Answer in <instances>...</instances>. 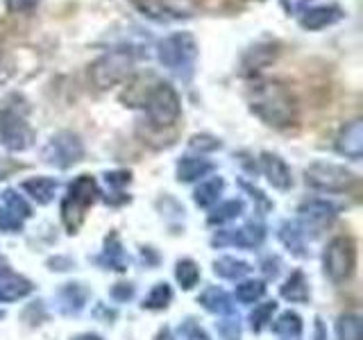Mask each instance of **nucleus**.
Segmentation results:
<instances>
[{"instance_id":"nucleus-5","label":"nucleus","mask_w":363,"mask_h":340,"mask_svg":"<svg viewBox=\"0 0 363 340\" xmlns=\"http://www.w3.org/2000/svg\"><path fill=\"white\" fill-rule=\"evenodd\" d=\"M98 184L91 175H79L71 186L62 202V220L68 232H77L84 222V215L91 204L96 202Z\"/></svg>"},{"instance_id":"nucleus-28","label":"nucleus","mask_w":363,"mask_h":340,"mask_svg":"<svg viewBox=\"0 0 363 340\" xmlns=\"http://www.w3.org/2000/svg\"><path fill=\"white\" fill-rule=\"evenodd\" d=\"M3 202H5V211L14 215L16 220H21V218H30V215H32L30 204H28L26 200H23L16 191L7 188V191L3 193Z\"/></svg>"},{"instance_id":"nucleus-25","label":"nucleus","mask_w":363,"mask_h":340,"mask_svg":"<svg viewBox=\"0 0 363 340\" xmlns=\"http://www.w3.org/2000/svg\"><path fill=\"white\" fill-rule=\"evenodd\" d=\"M62 302H64L66 313L82 311L84 302H86V290L82 288V283H68V286L62 290Z\"/></svg>"},{"instance_id":"nucleus-39","label":"nucleus","mask_w":363,"mask_h":340,"mask_svg":"<svg viewBox=\"0 0 363 340\" xmlns=\"http://www.w3.org/2000/svg\"><path fill=\"white\" fill-rule=\"evenodd\" d=\"M105 179H107L109 186H125V184H130L132 177H130L128 170H113V173L105 175Z\"/></svg>"},{"instance_id":"nucleus-23","label":"nucleus","mask_w":363,"mask_h":340,"mask_svg":"<svg viewBox=\"0 0 363 340\" xmlns=\"http://www.w3.org/2000/svg\"><path fill=\"white\" fill-rule=\"evenodd\" d=\"M338 340H363V322L357 313H345L338 317L336 324Z\"/></svg>"},{"instance_id":"nucleus-9","label":"nucleus","mask_w":363,"mask_h":340,"mask_svg":"<svg viewBox=\"0 0 363 340\" xmlns=\"http://www.w3.org/2000/svg\"><path fill=\"white\" fill-rule=\"evenodd\" d=\"M41 157H43L45 164H50L60 170H66V168H71V166L82 162L84 143L75 132H68V130L57 132L52 139L45 143Z\"/></svg>"},{"instance_id":"nucleus-33","label":"nucleus","mask_w":363,"mask_h":340,"mask_svg":"<svg viewBox=\"0 0 363 340\" xmlns=\"http://www.w3.org/2000/svg\"><path fill=\"white\" fill-rule=\"evenodd\" d=\"M275 309H277L275 302H266V304L255 306L252 315H250V327H252L255 332H261V329L270 322V317H272V313H275Z\"/></svg>"},{"instance_id":"nucleus-16","label":"nucleus","mask_w":363,"mask_h":340,"mask_svg":"<svg viewBox=\"0 0 363 340\" xmlns=\"http://www.w3.org/2000/svg\"><path fill=\"white\" fill-rule=\"evenodd\" d=\"M213 170V164L200 157H184L177 164V179L179 181H196L200 177H207Z\"/></svg>"},{"instance_id":"nucleus-18","label":"nucleus","mask_w":363,"mask_h":340,"mask_svg":"<svg viewBox=\"0 0 363 340\" xmlns=\"http://www.w3.org/2000/svg\"><path fill=\"white\" fill-rule=\"evenodd\" d=\"M200 304L204 306L207 311L211 313H218V315H232L234 313V304H232V298L227 295L225 290L220 288H207L202 295H200Z\"/></svg>"},{"instance_id":"nucleus-43","label":"nucleus","mask_w":363,"mask_h":340,"mask_svg":"<svg viewBox=\"0 0 363 340\" xmlns=\"http://www.w3.org/2000/svg\"><path fill=\"white\" fill-rule=\"evenodd\" d=\"M157 340H173V334H170V329H162V332L157 334Z\"/></svg>"},{"instance_id":"nucleus-26","label":"nucleus","mask_w":363,"mask_h":340,"mask_svg":"<svg viewBox=\"0 0 363 340\" xmlns=\"http://www.w3.org/2000/svg\"><path fill=\"white\" fill-rule=\"evenodd\" d=\"M175 277L179 281V286L184 288V290H191L196 283L200 281V268L196 261H191V259H182L177 268H175Z\"/></svg>"},{"instance_id":"nucleus-15","label":"nucleus","mask_w":363,"mask_h":340,"mask_svg":"<svg viewBox=\"0 0 363 340\" xmlns=\"http://www.w3.org/2000/svg\"><path fill=\"white\" fill-rule=\"evenodd\" d=\"M32 293V283L14 275L11 270H0V302H14Z\"/></svg>"},{"instance_id":"nucleus-7","label":"nucleus","mask_w":363,"mask_h":340,"mask_svg":"<svg viewBox=\"0 0 363 340\" xmlns=\"http://www.w3.org/2000/svg\"><path fill=\"white\" fill-rule=\"evenodd\" d=\"M304 181L315 191L345 193L357 184V177L345 166H338L332 162H313L304 170Z\"/></svg>"},{"instance_id":"nucleus-41","label":"nucleus","mask_w":363,"mask_h":340,"mask_svg":"<svg viewBox=\"0 0 363 340\" xmlns=\"http://www.w3.org/2000/svg\"><path fill=\"white\" fill-rule=\"evenodd\" d=\"M11 170H16V164H9L7 159H0V179H5Z\"/></svg>"},{"instance_id":"nucleus-20","label":"nucleus","mask_w":363,"mask_h":340,"mask_svg":"<svg viewBox=\"0 0 363 340\" xmlns=\"http://www.w3.org/2000/svg\"><path fill=\"white\" fill-rule=\"evenodd\" d=\"M223 188H225V181L220 177L204 179V181H200V186L196 188V193H193V200H196L198 207L207 209V207H211V204L218 202Z\"/></svg>"},{"instance_id":"nucleus-1","label":"nucleus","mask_w":363,"mask_h":340,"mask_svg":"<svg viewBox=\"0 0 363 340\" xmlns=\"http://www.w3.org/2000/svg\"><path fill=\"white\" fill-rule=\"evenodd\" d=\"M250 111L270 128H291L298 120V105L291 91L279 82H259L250 91Z\"/></svg>"},{"instance_id":"nucleus-31","label":"nucleus","mask_w":363,"mask_h":340,"mask_svg":"<svg viewBox=\"0 0 363 340\" xmlns=\"http://www.w3.org/2000/svg\"><path fill=\"white\" fill-rule=\"evenodd\" d=\"M105 261L113 268V270H125L128 268V264H125V252H123V247L118 243V236L116 234H111L107 238V249H105Z\"/></svg>"},{"instance_id":"nucleus-32","label":"nucleus","mask_w":363,"mask_h":340,"mask_svg":"<svg viewBox=\"0 0 363 340\" xmlns=\"http://www.w3.org/2000/svg\"><path fill=\"white\" fill-rule=\"evenodd\" d=\"M279 238L284 241V245L286 247H291L295 254H304V243H302V232L298 230L295 225H291V222H286L281 227V232H279Z\"/></svg>"},{"instance_id":"nucleus-6","label":"nucleus","mask_w":363,"mask_h":340,"mask_svg":"<svg viewBox=\"0 0 363 340\" xmlns=\"http://www.w3.org/2000/svg\"><path fill=\"white\" fill-rule=\"evenodd\" d=\"M143 107L147 120L157 130L173 128L182 116V100L177 96V91L168 82H157L147 100L143 102Z\"/></svg>"},{"instance_id":"nucleus-8","label":"nucleus","mask_w":363,"mask_h":340,"mask_svg":"<svg viewBox=\"0 0 363 340\" xmlns=\"http://www.w3.org/2000/svg\"><path fill=\"white\" fill-rule=\"evenodd\" d=\"M323 266L327 277L334 283H343L352 277V272L357 268V247L354 241L347 236H336L325 249Z\"/></svg>"},{"instance_id":"nucleus-22","label":"nucleus","mask_w":363,"mask_h":340,"mask_svg":"<svg viewBox=\"0 0 363 340\" xmlns=\"http://www.w3.org/2000/svg\"><path fill=\"white\" fill-rule=\"evenodd\" d=\"M272 332H275L277 336L281 338H286V340H295V338H300L302 334V320H300V315L298 313H281L275 324H272Z\"/></svg>"},{"instance_id":"nucleus-14","label":"nucleus","mask_w":363,"mask_h":340,"mask_svg":"<svg viewBox=\"0 0 363 340\" xmlns=\"http://www.w3.org/2000/svg\"><path fill=\"white\" fill-rule=\"evenodd\" d=\"M300 215L306 225V230H320L336 215V209L327 200H309L300 207Z\"/></svg>"},{"instance_id":"nucleus-40","label":"nucleus","mask_w":363,"mask_h":340,"mask_svg":"<svg viewBox=\"0 0 363 340\" xmlns=\"http://www.w3.org/2000/svg\"><path fill=\"white\" fill-rule=\"evenodd\" d=\"M0 230L3 232H16L21 230V220H16L14 215L7 211H0Z\"/></svg>"},{"instance_id":"nucleus-13","label":"nucleus","mask_w":363,"mask_h":340,"mask_svg":"<svg viewBox=\"0 0 363 340\" xmlns=\"http://www.w3.org/2000/svg\"><path fill=\"white\" fill-rule=\"evenodd\" d=\"M261 170H264L266 179L270 181L277 191H289L293 186V177H291V168L279 154L264 152L261 154Z\"/></svg>"},{"instance_id":"nucleus-3","label":"nucleus","mask_w":363,"mask_h":340,"mask_svg":"<svg viewBox=\"0 0 363 340\" xmlns=\"http://www.w3.org/2000/svg\"><path fill=\"white\" fill-rule=\"evenodd\" d=\"M200 45L191 32H173L157 43V60L170 73L186 75L193 71Z\"/></svg>"},{"instance_id":"nucleus-2","label":"nucleus","mask_w":363,"mask_h":340,"mask_svg":"<svg viewBox=\"0 0 363 340\" xmlns=\"http://www.w3.org/2000/svg\"><path fill=\"white\" fill-rule=\"evenodd\" d=\"M18 102V96H11L0 105V143L11 152L28 150L34 141V132L28 123V105Z\"/></svg>"},{"instance_id":"nucleus-12","label":"nucleus","mask_w":363,"mask_h":340,"mask_svg":"<svg viewBox=\"0 0 363 340\" xmlns=\"http://www.w3.org/2000/svg\"><path fill=\"white\" fill-rule=\"evenodd\" d=\"M336 150H338V154L352 159V162H359L363 157V123L359 118L350 120L345 128L338 132Z\"/></svg>"},{"instance_id":"nucleus-4","label":"nucleus","mask_w":363,"mask_h":340,"mask_svg":"<svg viewBox=\"0 0 363 340\" xmlns=\"http://www.w3.org/2000/svg\"><path fill=\"white\" fill-rule=\"evenodd\" d=\"M134 55L125 48L109 50L100 55L98 60L89 66V79L91 84L100 91H107L111 86H118L134 75Z\"/></svg>"},{"instance_id":"nucleus-34","label":"nucleus","mask_w":363,"mask_h":340,"mask_svg":"<svg viewBox=\"0 0 363 340\" xmlns=\"http://www.w3.org/2000/svg\"><path fill=\"white\" fill-rule=\"evenodd\" d=\"M220 145L223 143L211 134H196L189 141V147H191V150H196V152H213V150H220Z\"/></svg>"},{"instance_id":"nucleus-11","label":"nucleus","mask_w":363,"mask_h":340,"mask_svg":"<svg viewBox=\"0 0 363 340\" xmlns=\"http://www.w3.org/2000/svg\"><path fill=\"white\" fill-rule=\"evenodd\" d=\"M266 238V230L261 225L250 222L241 230H230V232H220L213 236V245H236V247H243V249H255L264 243Z\"/></svg>"},{"instance_id":"nucleus-38","label":"nucleus","mask_w":363,"mask_h":340,"mask_svg":"<svg viewBox=\"0 0 363 340\" xmlns=\"http://www.w3.org/2000/svg\"><path fill=\"white\" fill-rule=\"evenodd\" d=\"M111 298L118 300V302H128L134 298V288L130 286V283H116V286L111 288Z\"/></svg>"},{"instance_id":"nucleus-37","label":"nucleus","mask_w":363,"mask_h":340,"mask_svg":"<svg viewBox=\"0 0 363 340\" xmlns=\"http://www.w3.org/2000/svg\"><path fill=\"white\" fill-rule=\"evenodd\" d=\"M311 3L313 0H279L284 11H286V14H293V16H300L306 7H311Z\"/></svg>"},{"instance_id":"nucleus-36","label":"nucleus","mask_w":363,"mask_h":340,"mask_svg":"<svg viewBox=\"0 0 363 340\" xmlns=\"http://www.w3.org/2000/svg\"><path fill=\"white\" fill-rule=\"evenodd\" d=\"M5 9L11 11V14H23V11H30L37 7L41 0H3Z\"/></svg>"},{"instance_id":"nucleus-17","label":"nucleus","mask_w":363,"mask_h":340,"mask_svg":"<svg viewBox=\"0 0 363 340\" xmlns=\"http://www.w3.org/2000/svg\"><path fill=\"white\" fill-rule=\"evenodd\" d=\"M23 191L32 196V200H37L39 204H48L52 202L55 193H57V179L52 177H32L23 181Z\"/></svg>"},{"instance_id":"nucleus-42","label":"nucleus","mask_w":363,"mask_h":340,"mask_svg":"<svg viewBox=\"0 0 363 340\" xmlns=\"http://www.w3.org/2000/svg\"><path fill=\"white\" fill-rule=\"evenodd\" d=\"M71 340H102V338L98 334H79V336H75Z\"/></svg>"},{"instance_id":"nucleus-30","label":"nucleus","mask_w":363,"mask_h":340,"mask_svg":"<svg viewBox=\"0 0 363 340\" xmlns=\"http://www.w3.org/2000/svg\"><path fill=\"white\" fill-rule=\"evenodd\" d=\"M264 293H266L264 281H243L236 286V300L243 302V304H252V302L264 298Z\"/></svg>"},{"instance_id":"nucleus-27","label":"nucleus","mask_w":363,"mask_h":340,"mask_svg":"<svg viewBox=\"0 0 363 340\" xmlns=\"http://www.w3.org/2000/svg\"><path fill=\"white\" fill-rule=\"evenodd\" d=\"M243 209H245L243 200H227L209 215V222L211 225H223L227 220H234V218H238V215L243 213Z\"/></svg>"},{"instance_id":"nucleus-10","label":"nucleus","mask_w":363,"mask_h":340,"mask_svg":"<svg viewBox=\"0 0 363 340\" xmlns=\"http://www.w3.org/2000/svg\"><path fill=\"white\" fill-rule=\"evenodd\" d=\"M345 18V9L336 3H325V5H313L306 7L300 14V26L309 32H320L336 26L338 21Z\"/></svg>"},{"instance_id":"nucleus-29","label":"nucleus","mask_w":363,"mask_h":340,"mask_svg":"<svg viewBox=\"0 0 363 340\" xmlns=\"http://www.w3.org/2000/svg\"><path fill=\"white\" fill-rule=\"evenodd\" d=\"M173 300V290H170L168 283H157V286L150 290V295L143 300V306L145 309H152V311H159V309H166Z\"/></svg>"},{"instance_id":"nucleus-35","label":"nucleus","mask_w":363,"mask_h":340,"mask_svg":"<svg viewBox=\"0 0 363 340\" xmlns=\"http://www.w3.org/2000/svg\"><path fill=\"white\" fill-rule=\"evenodd\" d=\"M179 336L182 340H209V336L204 334V329L196 320H186L179 327Z\"/></svg>"},{"instance_id":"nucleus-21","label":"nucleus","mask_w":363,"mask_h":340,"mask_svg":"<svg viewBox=\"0 0 363 340\" xmlns=\"http://www.w3.org/2000/svg\"><path fill=\"white\" fill-rule=\"evenodd\" d=\"M250 270H252V268H250L245 261L234 259V256H223V259H218L213 264V272L218 277H223V279H241V277L247 275Z\"/></svg>"},{"instance_id":"nucleus-19","label":"nucleus","mask_w":363,"mask_h":340,"mask_svg":"<svg viewBox=\"0 0 363 340\" xmlns=\"http://www.w3.org/2000/svg\"><path fill=\"white\" fill-rule=\"evenodd\" d=\"M281 298L289 300V302H295V304H302V302L309 300V283H306L304 272L295 270L293 275L286 279V283L281 286Z\"/></svg>"},{"instance_id":"nucleus-24","label":"nucleus","mask_w":363,"mask_h":340,"mask_svg":"<svg viewBox=\"0 0 363 340\" xmlns=\"http://www.w3.org/2000/svg\"><path fill=\"white\" fill-rule=\"evenodd\" d=\"M277 57V50H275V45H257V48H252L247 55H245V60H243V66L247 68V71H259V68H264L268 66L272 60Z\"/></svg>"}]
</instances>
